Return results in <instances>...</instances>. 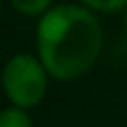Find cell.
Here are the masks:
<instances>
[{"label":"cell","mask_w":127,"mask_h":127,"mask_svg":"<svg viewBox=\"0 0 127 127\" xmlns=\"http://www.w3.org/2000/svg\"><path fill=\"white\" fill-rule=\"evenodd\" d=\"M78 2L100 13H116L121 9H127V0H78Z\"/></svg>","instance_id":"5"},{"label":"cell","mask_w":127,"mask_h":127,"mask_svg":"<svg viewBox=\"0 0 127 127\" xmlns=\"http://www.w3.org/2000/svg\"><path fill=\"white\" fill-rule=\"evenodd\" d=\"M13 4V9H18L25 16H42L47 13L54 4V0H9Z\"/></svg>","instance_id":"4"},{"label":"cell","mask_w":127,"mask_h":127,"mask_svg":"<svg viewBox=\"0 0 127 127\" xmlns=\"http://www.w3.org/2000/svg\"><path fill=\"white\" fill-rule=\"evenodd\" d=\"M125 31H127V9H125Z\"/></svg>","instance_id":"6"},{"label":"cell","mask_w":127,"mask_h":127,"mask_svg":"<svg viewBox=\"0 0 127 127\" xmlns=\"http://www.w3.org/2000/svg\"><path fill=\"white\" fill-rule=\"evenodd\" d=\"M0 127H33V121L27 109L11 105L0 112Z\"/></svg>","instance_id":"3"},{"label":"cell","mask_w":127,"mask_h":127,"mask_svg":"<svg viewBox=\"0 0 127 127\" xmlns=\"http://www.w3.org/2000/svg\"><path fill=\"white\" fill-rule=\"evenodd\" d=\"M4 96L11 105L31 109L42 103L49 85V71L42 65V60L33 54H16L11 56L0 76Z\"/></svg>","instance_id":"2"},{"label":"cell","mask_w":127,"mask_h":127,"mask_svg":"<svg viewBox=\"0 0 127 127\" xmlns=\"http://www.w3.org/2000/svg\"><path fill=\"white\" fill-rule=\"evenodd\" d=\"M38 58L56 80L87 74L103 49V27L85 4H56L36 27Z\"/></svg>","instance_id":"1"},{"label":"cell","mask_w":127,"mask_h":127,"mask_svg":"<svg viewBox=\"0 0 127 127\" xmlns=\"http://www.w3.org/2000/svg\"><path fill=\"white\" fill-rule=\"evenodd\" d=\"M0 11H2V0H0Z\"/></svg>","instance_id":"7"}]
</instances>
